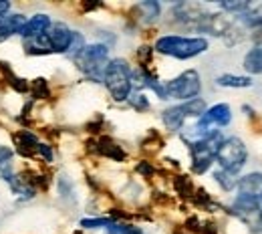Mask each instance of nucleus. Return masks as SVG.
Returning <instances> with one entry per match:
<instances>
[{"mask_svg":"<svg viewBox=\"0 0 262 234\" xmlns=\"http://www.w3.org/2000/svg\"><path fill=\"white\" fill-rule=\"evenodd\" d=\"M232 214H236L238 218H242L252 230L254 228V218L260 220V202L252 200V198H246V196H238L234 204H232Z\"/></svg>","mask_w":262,"mask_h":234,"instance_id":"nucleus-8","label":"nucleus"},{"mask_svg":"<svg viewBox=\"0 0 262 234\" xmlns=\"http://www.w3.org/2000/svg\"><path fill=\"white\" fill-rule=\"evenodd\" d=\"M232 27V20L226 14H206L200 23L196 25V31L202 33H210L214 36H224Z\"/></svg>","mask_w":262,"mask_h":234,"instance_id":"nucleus-10","label":"nucleus"},{"mask_svg":"<svg viewBox=\"0 0 262 234\" xmlns=\"http://www.w3.org/2000/svg\"><path fill=\"white\" fill-rule=\"evenodd\" d=\"M25 23H27L25 14H6L4 18H0V42L10 38L12 34H18Z\"/></svg>","mask_w":262,"mask_h":234,"instance_id":"nucleus-13","label":"nucleus"},{"mask_svg":"<svg viewBox=\"0 0 262 234\" xmlns=\"http://www.w3.org/2000/svg\"><path fill=\"white\" fill-rule=\"evenodd\" d=\"M202 234H216V224H202V230H200Z\"/></svg>","mask_w":262,"mask_h":234,"instance_id":"nucleus-41","label":"nucleus"},{"mask_svg":"<svg viewBox=\"0 0 262 234\" xmlns=\"http://www.w3.org/2000/svg\"><path fill=\"white\" fill-rule=\"evenodd\" d=\"M151 53H154V49H149V47H139L137 49V59L141 61L139 67H147L151 63Z\"/></svg>","mask_w":262,"mask_h":234,"instance_id":"nucleus-35","label":"nucleus"},{"mask_svg":"<svg viewBox=\"0 0 262 234\" xmlns=\"http://www.w3.org/2000/svg\"><path fill=\"white\" fill-rule=\"evenodd\" d=\"M113 220L111 218H83L81 220V226L83 228H103V226H111Z\"/></svg>","mask_w":262,"mask_h":234,"instance_id":"nucleus-29","label":"nucleus"},{"mask_svg":"<svg viewBox=\"0 0 262 234\" xmlns=\"http://www.w3.org/2000/svg\"><path fill=\"white\" fill-rule=\"evenodd\" d=\"M244 69H246L250 75H260L262 73V49L254 47L252 51L246 53V57H244Z\"/></svg>","mask_w":262,"mask_h":234,"instance_id":"nucleus-20","label":"nucleus"},{"mask_svg":"<svg viewBox=\"0 0 262 234\" xmlns=\"http://www.w3.org/2000/svg\"><path fill=\"white\" fill-rule=\"evenodd\" d=\"M10 12V2L8 0H0V18H4Z\"/></svg>","mask_w":262,"mask_h":234,"instance_id":"nucleus-39","label":"nucleus"},{"mask_svg":"<svg viewBox=\"0 0 262 234\" xmlns=\"http://www.w3.org/2000/svg\"><path fill=\"white\" fill-rule=\"evenodd\" d=\"M173 188H176V194L180 198H194V184L188 176H176L173 180Z\"/></svg>","mask_w":262,"mask_h":234,"instance_id":"nucleus-22","label":"nucleus"},{"mask_svg":"<svg viewBox=\"0 0 262 234\" xmlns=\"http://www.w3.org/2000/svg\"><path fill=\"white\" fill-rule=\"evenodd\" d=\"M135 10L141 12V20H143V23H154V20H158L160 14H162V6H160V2H156V0L139 2V4L135 6Z\"/></svg>","mask_w":262,"mask_h":234,"instance_id":"nucleus-18","label":"nucleus"},{"mask_svg":"<svg viewBox=\"0 0 262 234\" xmlns=\"http://www.w3.org/2000/svg\"><path fill=\"white\" fill-rule=\"evenodd\" d=\"M232 121V111H230L228 103H218L210 109H206V113L198 119V127H204V130H212L214 125L218 127H224Z\"/></svg>","mask_w":262,"mask_h":234,"instance_id":"nucleus-7","label":"nucleus"},{"mask_svg":"<svg viewBox=\"0 0 262 234\" xmlns=\"http://www.w3.org/2000/svg\"><path fill=\"white\" fill-rule=\"evenodd\" d=\"M103 83L115 101H127L131 95V67L125 59H111L103 73Z\"/></svg>","mask_w":262,"mask_h":234,"instance_id":"nucleus-2","label":"nucleus"},{"mask_svg":"<svg viewBox=\"0 0 262 234\" xmlns=\"http://www.w3.org/2000/svg\"><path fill=\"white\" fill-rule=\"evenodd\" d=\"M10 87L14 89V91H18V93H29L31 91V87H29V83L25 81V79H20V77H12L10 75Z\"/></svg>","mask_w":262,"mask_h":234,"instance_id":"nucleus-33","label":"nucleus"},{"mask_svg":"<svg viewBox=\"0 0 262 234\" xmlns=\"http://www.w3.org/2000/svg\"><path fill=\"white\" fill-rule=\"evenodd\" d=\"M222 141H224V135L220 134V132H216V134L208 135V137H204V139H200V141L190 143L192 172H194V174L200 176V174H206V172L210 169V166H212L214 160H216V154H218Z\"/></svg>","mask_w":262,"mask_h":234,"instance_id":"nucleus-4","label":"nucleus"},{"mask_svg":"<svg viewBox=\"0 0 262 234\" xmlns=\"http://www.w3.org/2000/svg\"><path fill=\"white\" fill-rule=\"evenodd\" d=\"M214 178H216V182L220 184V188H222L224 192H232V190L238 186V180H236V176H232V174L224 172V169H218V172H214Z\"/></svg>","mask_w":262,"mask_h":234,"instance_id":"nucleus-24","label":"nucleus"},{"mask_svg":"<svg viewBox=\"0 0 262 234\" xmlns=\"http://www.w3.org/2000/svg\"><path fill=\"white\" fill-rule=\"evenodd\" d=\"M216 160L220 164V169L236 176L242 167L246 166L248 150H246V145H244V141L240 137H228V139L222 141V145H220V150L216 154Z\"/></svg>","mask_w":262,"mask_h":234,"instance_id":"nucleus-5","label":"nucleus"},{"mask_svg":"<svg viewBox=\"0 0 262 234\" xmlns=\"http://www.w3.org/2000/svg\"><path fill=\"white\" fill-rule=\"evenodd\" d=\"M73 234H81V232H73Z\"/></svg>","mask_w":262,"mask_h":234,"instance_id":"nucleus-43","label":"nucleus"},{"mask_svg":"<svg viewBox=\"0 0 262 234\" xmlns=\"http://www.w3.org/2000/svg\"><path fill=\"white\" fill-rule=\"evenodd\" d=\"M31 91H33V95L36 97V99H47V97L51 95L49 85H47V81H45V79H34Z\"/></svg>","mask_w":262,"mask_h":234,"instance_id":"nucleus-27","label":"nucleus"},{"mask_svg":"<svg viewBox=\"0 0 262 234\" xmlns=\"http://www.w3.org/2000/svg\"><path fill=\"white\" fill-rule=\"evenodd\" d=\"M36 154H38L45 162H53V150H51L47 143H38V145H36Z\"/></svg>","mask_w":262,"mask_h":234,"instance_id":"nucleus-37","label":"nucleus"},{"mask_svg":"<svg viewBox=\"0 0 262 234\" xmlns=\"http://www.w3.org/2000/svg\"><path fill=\"white\" fill-rule=\"evenodd\" d=\"M57 188H59L61 198H65V200H73V198H75L73 182H71L67 176H59V178H57Z\"/></svg>","mask_w":262,"mask_h":234,"instance_id":"nucleus-26","label":"nucleus"},{"mask_svg":"<svg viewBox=\"0 0 262 234\" xmlns=\"http://www.w3.org/2000/svg\"><path fill=\"white\" fill-rule=\"evenodd\" d=\"M252 40L256 42L258 49H262V29H256V31L252 33Z\"/></svg>","mask_w":262,"mask_h":234,"instance_id":"nucleus-40","label":"nucleus"},{"mask_svg":"<svg viewBox=\"0 0 262 234\" xmlns=\"http://www.w3.org/2000/svg\"><path fill=\"white\" fill-rule=\"evenodd\" d=\"M182 111L186 117H202L206 113V101L200 99V97L186 101V103H182Z\"/></svg>","mask_w":262,"mask_h":234,"instance_id":"nucleus-23","label":"nucleus"},{"mask_svg":"<svg viewBox=\"0 0 262 234\" xmlns=\"http://www.w3.org/2000/svg\"><path fill=\"white\" fill-rule=\"evenodd\" d=\"M47 36H49L53 53H67L69 47H71V40H73V31L67 27L65 23H55L47 31Z\"/></svg>","mask_w":262,"mask_h":234,"instance_id":"nucleus-9","label":"nucleus"},{"mask_svg":"<svg viewBox=\"0 0 262 234\" xmlns=\"http://www.w3.org/2000/svg\"><path fill=\"white\" fill-rule=\"evenodd\" d=\"M250 6H252V4H250V2H244V0H242V2H240V0H238V2H220V8H222V10L238 12V14H244Z\"/></svg>","mask_w":262,"mask_h":234,"instance_id":"nucleus-28","label":"nucleus"},{"mask_svg":"<svg viewBox=\"0 0 262 234\" xmlns=\"http://www.w3.org/2000/svg\"><path fill=\"white\" fill-rule=\"evenodd\" d=\"M186 230L188 232H200L202 230V224H200V220H198L196 216H192V218L186 220Z\"/></svg>","mask_w":262,"mask_h":234,"instance_id":"nucleus-38","label":"nucleus"},{"mask_svg":"<svg viewBox=\"0 0 262 234\" xmlns=\"http://www.w3.org/2000/svg\"><path fill=\"white\" fill-rule=\"evenodd\" d=\"M238 192L240 196H246V198H252V200L260 202L262 200V174L260 172H252V174H246L244 178L238 180Z\"/></svg>","mask_w":262,"mask_h":234,"instance_id":"nucleus-11","label":"nucleus"},{"mask_svg":"<svg viewBox=\"0 0 262 234\" xmlns=\"http://www.w3.org/2000/svg\"><path fill=\"white\" fill-rule=\"evenodd\" d=\"M25 51L29 55H49V53H53L47 33L40 34V36H34V38H27L25 40Z\"/></svg>","mask_w":262,"mask_h":234,"instance_id":"nucleus-17","label":"nucleus"},{"mask_svg":"<svg viewBox=\"0 0 262 234\" xmlns=\"http://www.w3.org/2000/svg\"><path fill=\"white\" fill-rule=\"evenodd\" d=\"M200 91H202V81H200L198 71H194V69L184 71L180 77H176L169 83H165L167 99L192 101L200 95Z\"/></svg>","mask_w":262,"mask_h":234,"instance_id":"nucleus-6","label":"nucleus"},{"mask_svg":"<svg viewBox=\"0 0 262 234\" xmlns=\"http://www.w3.org/2000/svg\"><path fill=\"white\" fill-rule=\"evenodd\" d=\"M109 63V47L103 42H93L83 49V53L75 59V65L85 73L91 81H103V73Z\"/></svg>","mask_w":262,"mask_h":234,"instance_id":"nucleus-3","label":"nucleus"},{"mask_svg":"<svg viewBox=\"0 0 262 234\" xmlns=\"http://www.w3.org/2000/svg\"><path fill=\"white\" fill-rule=\"evenodd\" d=\"M216 83L220 87H230V89H244V87H252V79L250 77H238V75H220L216 79Z\"/></svg>","mask_w":262,"mask_h":234,"instance_id":"nucleus-19","label":"nucleus"},{"mask_svg":"<svg viewBox=\"0 0 262 234\" xmlns=\"http://www.w3.org/2000/svg\"><path fill=\"white\" fill-rule=\"evenodd\" d=\"M99 6H101L99 2H85V4H83V10H87V12H89V10H95V8H99Z\"/></svg>","mask_w":262,"mask_h":234,"instance_id":"nucleus-42","label":"nucleus"},{"mask_svg":"<svg viewBox=\"0 0 262 234\" xmlns=\"http://www.w3.org/2000/svg\"><path fill=\"white\" fill-rule=\"evenodd\" d=\"M162 121H164V125L169 132H180L182 125H184V121H186V115L182 111V105H173V107L165 109L164 113H162Z\"/></svg>","mask_w":262,"mask_h":234,"instance_id":"nucleus-16","label":"nucleus"},{"mask_svg":"<svg viewBox=\"0 0 262 234\" xmlns=\"http://www.w3.org/2000/svg\"><path fill=\"white\" fill-rule=\"evenodd\" d=\"M49 29H51V16H49V14H45V12H40V14L31 16V18L23 25V29L18 31V34L27 40V38H34V36L45 34Z\"/></svg>","mask_w":262,"mask_h":234,"instance_id":"nucleus-12","label":"nucleus"},{"mask_svg":"<svg viewBox=\"0 0 262 234\" xmlns=\"http://www.w3.org/2000/svg\"><path fill=\"white\" fill-rule=\"evenodd\" d=\"M242 23L244 27H250V29H262V4L256 6H250L244 14H242Z\"/></svg>","mask_w":262,"mask_h":234,"instance_id":"nucleus-21","label":"nucleus"},{"mask_svg":"<svg viewBox=\"0 0 262 234\" xmlns=\"http://www.w3.org/2000/svg\"><path fill=\"white\" fill-rule=\"evenodd\" d=\"M109 230L117 234H143V230L139 226H133V224H121V222H113L109 226Z\"/></svg>","mask_w":262,"mask_h":234,"instance_id":"nucleus-32","label":"nucleus"},{"mask_svg":"<svg viewBox=\"0 0 262 234\" xmlns=\"http://www.w3.org/2000/svg\"><path fill=\"white\" fill-rule=\"evenodd\" d=\"M14 139H16V150H18V154L20 156H27V158H31L36 154V145L40 143L38 141V137L31 132H27V130H20L18 134L14 135Z\"/></svg>","mask_w":262,"mask_h":234,"instance_id":"nucleus-15","label":"nucleus"},{"mask_svg":"<svg viewBox=\"0 0 262 234\" xmlns=\"http://www.w3.org/2000/svg\"><path fill=\"white\" fill-rule=\"evenodd\" d=\"M156 51L186 61V59H194L198 55L208 51V40L202 36H178V34H165L156 40Z\"/></svg>","mask_w":262,"mask_h":234,"instance_id":"nucleus-1","label":"nucleus"},{"mask_svg":"<svg viewBox=\"0 0 262 234\" xmlns=\"http://www.w3.org/2000/svg\"><path fill=\"white\" fill-rule=\"evenodd\" d=\"M129 105L137 111H147L149 109V101L143 93H133L129 95Z\"/></svg>","mask_w":262,"mask_h":234,"instance_id":"nucleus-31","label":"nucleus"},{"mask_svg":"<svg viewBox=\"0 0 262 234\" xmlns=\"http://www.w3.org/2000/svg\"><path fill=\"white\" fill-rule=\"evenodd\" d=\"M12 156H14L12 147H8V145H0V169H4L6 166H10Z\"/></svg>","mask_w":262,"mask_h":234,"instance_id":"nucleus-34","label":"nucleus"},{"mask_svg":"<svg viewBox=\"0 0 262 234\" xmlns=\"http://www.w3.org/2000/svg\"><path fill=\"white\" fill-rule=\"evenodd\" d=\"M244 29H236V27H230L228 33L224 34V40H226V45L228 47H234V45H238V42H242L244 40Z\"/></svg>","mask_w":262,"mask_h":234,"instance_id":"nucleus-30","label":"nucleus"},{"mask_svg":"<svg viewBox=\"0 0 262 234\" xmlns=\"http://www.w3.org/2000/svg\"><path fill=\"white\" fill-rule=\"evenodd\" d=\"M85 47H87V45H85V36H83L81 33H75V31H73V40H71V47H69L67 55L75 61V59L83 53V49H85Z\"/></svg>","mask_w":262,"mask_h":234,"instance_id":"nucleus-25","label":"nucleus"},{"mask_svg":"<svg viewBox=\"0 0 262 234\" xmlns=\"http://www.w3.org/2000/svg\"><path fill=\"white\" fill-rule=\"evenodd\" d=\"M135 169H137V174L143 176V178H151V176L156 174V169H154V166H151L149 162H139Z\"/></svg>","mask_w":262,"mask_h":234,"instance_id":"nucleus-36","label":"nucleus"},{"mask_svg":"<svg viewBox=\"0 0 262 234\" xmlns=\"http://www.w3.org/2000/svg\"><path fill=\"white\" fill-rule=\"evenodd\" d=\"M97 154L105 156V158H109V160H113V162H123V160L127 158V154L123 152V147L117 145L111 137H101V139H99Z\"/></svg>","mask_w":262,"mask_h":234,"instance_id":"nucleus-14","label":"nucleus"}]
</instances>
